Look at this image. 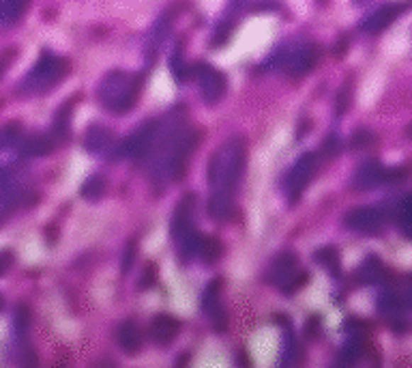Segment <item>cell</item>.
<instances>
[{
    "label": "cell",
    "mask_w": 412,
    "mask_h": 368,
    "mask_svg": "<svg viewBox=\"0 0 412 368\" xmlns=\"http://www.w3.org/2000/svg\"><path fill=\"white\" fill-rule=\"evenodd\" d=\"M376 142V136L367 129V127H361V129H355V134L350 136V146L355 151L359 149H367V146H372Z\"/></svg>",
    "instance_id": "obj_31"
},
{
    "label": "cell",
    "mask_w": 412,
    "mask_h": 368,
    "mask_svg": "<svg viewBox=\"0 0 412 368\" xmlns=\"http://www.w3.org/2000/svg\"><path fill=\"white\" fill-rule=\"evenodd\" d=\"M91 368H116V364H114L112 357H97V359L91 364Z\"/></svg>",
    "instance_id": "obj_39"
},
{
    "label": "cell",
    "mask_w": 412,
    "mask_h": 368,
    "mask_svg": "<svg viewBox=\"0 0 412 368\" xmlns=\"http://www.w3.org/2000/svg\"><path fill=\"white\" fill-rule=\"evenodd\" d=\"M410 194H403L401 196V200L395 205V222H397V227H399V231L406 235V237H410Z\"/></svg>",
    "instance_id": "obj_26"
},
{
    "label": "cell",
    "mask_w": 412,
    "mask_h": 368,
    "mask_svg": "<svg viewBox=\"0 0 412 368\" xmlns=\"http://www.w3.org/2000/svg\"><path fill=\"white\" fill-rule=\"evenodd\" d=\"M363 349H365V338H363V336H352V338L344 345V349H342V353H340L342 364H344V366H352V364L361 357Z\"/></svg>",
    "instance_id": "obj_25"
},
{
    "label": "cell",
    "mask_w": 412,
    "mask_h": 368,
    "mask_svg": "<svg viewBox=\"0 0 412 368\" xmlns=\"http://www.w3.org/2000/svg\"><path fill=\"white\" fill-rule=\"evenodd\" d=\"M140 93V78L127 71H110L97 89L101 106L114 114H125L135 104Z\"/></svg>",
    "instance_id": "obj_2"
},
{
    "label": "cell",
    "mask_w": 412,
    "mask_h": 368,
    "mask_svg": "<svg viewBox=\"0 0 412 368\" xmlns=\"http://www.w3.org/2000/svg\"><path fill=\"white\" fill-rule=\"evenodd\" d=\"M69 73V63L54 54H43L39 63L28 71V76L20 85L22 95H39L56 89V85Z\"/></svg>",
    "instance_id": "obj_3"
},
{
    "label": "cell",
    "mask_w": 412,
    "mask_h": 368,
    "mask_svg": "<svg viewBox=\"0 0 412 368\" xmlns=\"http://www.w3.org/2000/svg\"><path fill=\"white\" fill-rule=\"evenodd\" d=\"M22 366H24V368H37V355H35V351H28V353L24 355Z\"/></svg>",
    "instance_id": "obj_40"
},
{
    "label": "cell",
    "mask_w": 412,
    "mask_h": 368,
    "mask_svg": "<svg viewBox=\"0 0 412 368\" xmlns=\"http://www.w3.org/2000/svg\"><path fill=\"white\" fill-rule=\"evenodd\" d=\"M177 244H179V254H181L183 263H187V261H191V256H196L200 252L202 235L196 229H191L181 239H177Z\"/></svg>",
    "instance_id": "obj_21"
},
{
    "label": "cell",
    "mask_w": 412,
    "mask_h": 368,
    "mask_svg": "<svg viewBox=\"0 0 412 368\" xmlns=\"http://www.w3.org/2000/svg\"><path fill=\"white\" fill-rule=\"evenodd\" d=\"M157 280V265L155 263H146V267H144V271H142V278H140V288H146V286H150L152 282Z\"/></svg>",
    "instance_id": "obj_34"
},
{
    "label": "cell",
    "mask_w": 412,
    "mask_h": 368,
    "mask_svg": "<svg viewBox=\"0 0 412 368\" xmlns=\"http://www.w3.org/2000/svg\"><path fill=\"white\" fill-rule=\"evenodd\" d=\"M384 177H386V168L378 160H369L363 166H359L352 183L357 190H374L384 183Z\"/></svg>",
    "instance_id": "obj_13"
},
{
    "label": "cell",
    "mask_w": 412,
    "mask_h": 368,
    "mask_svg": "<svg viewBox=\"0 0 412 368\" xmlns=\"http://www.w3.org/2000/svg\"><path fill=\"white\" fill-rule=\"evenodd\" d=\"M179 332H181V321L172 315H157L150 321V338L161 347L172 342L179 336Z\"/></svg>",
    "instance_id": "obj_12"
},
{
    "label": "cell",
    "mask_w": 412,
    "mask_h": 368,
    "mask_svg": "<svg viewBox=\"0 0 412 368\" xmlns=\"http://www.w3.org/2000/svg\"><path fill=\"white\" fill-rule=\"evenodd\" d=\"M187 359H189V353H183V355L179 357V364H177V368H185V366H187Z\"/></svg>",
    "instance_id": "obj_41"
},
{
    "label": "cell",
    "mask_w": 412,
    "mask_h": 368,
    "mask_svg": "<svg viewBox=\"0 0 412 368\" xmlns=\"http://www.w3.org/2000/svg\"><path fill=\"white\" fill-rule=\"evenodd\" d=\"M0 308H3V298H0Z\"/></svg>",
    "instance_id": "obj_43"
},
{
    "label": "cell",
    "mask_w": 412,
    "mask_h": 368,
    "mask_svg": "<svg viewBox=\"0 0 412 368\" xmlns=\"http://www.w3.org/2000/svg\"><path fill=\"white\" fill-rule=\"evenodd\" d=\"M386 220H389V211L384 205H365L346 213L344 227L363 235H378L384 231Z\"/></svg>",
    "instance_id": "obj_6"
},
{
    "label": "cell",
    "mask_w": 412,
    "mask_h": 368,
    "mask_svg": "<svg viewBox=\"0 0 412 368\" xmlns=\"http://www.w3.org/2000/svg\"><path fill=\"white\" fill-rule=\"evenodd\" d=\"M406 179V168L403 166H397V168H386V177H384V183H399Z\"/></svg>",
    "instance_id": "obj_35"
},
{
    "label": "cell",
    "mask_w": 412,
    "mask_h": 368,
    "mask_svg": "<svg viewBox=\"0 0 412 368\" xmlns=\"http://www.w3.org/2000/svg\"><path fill=\"white\" fill-rule=\"evenodd\" d=\"M316 168H318V156L307 151L288 171L286 181H284V190H286V196H288L290 202H296L299 200V196L303 194V190L307 188V183L313 179Z\"/></svg>",
    "instance_id": "obj_7"
},
{
    "label": "cell",
    "mask_w": 412,
    "mask_h": 368,
    "mask_svg": "<svg viewBox=\"0 0 412 368\" xmlns=\"http://www.w3.org/2000/svg\"><path fill=\"white\" fill-rule=\"evenodd\" d=\"M170 71L174 73V78L177 80H183L185 78V73H187V67L183 63V41L177 43L174 52L170 54Z\"/></svg>",
    "instance_id": "obj_30"
},
{
    "label": "cell",
    "mask_w": 412,
    "mask_h": 368,
    "mask_svg": "<svg viewBox=\"0 0 412 368\" xmlns=\"http://www.w3.org/2000/svg\"><path fill=\"white\" fill-rule=\"evenodd\" d=\"M219 288H221V280H213L204 293H202V313L208 315L211 319L221 310V304H219Z\"/></svg>",
    "instance_id": "obj_22"
},
{
    "label": "cell",
    "mask_w": 412,
    "mask_h": 368,
    "mask_svg": "<svg viewBox=\"0 0 412 368\" xmlns=\"http://www.w3.org/2000/svg\"><path fill=\"white\" fill-rule=\"evenodd\" d=\"M305 334H307L309 338H316V336L320 334V317H318V315H313V317L307 319V323H305Z\"/></svg>",
    "instance_id": "obj_37"
},
{
    "label": "cell",
    "mask_w": 412,
    "mask_h": 368,
    "mask_svg": "<svg viewBox=\"0 0 412 368\" xmlns=\"http://www.w3.org/2000/svg\"><path fill=\"white\" fill-rule=\"evenodd\" d=\"M316 263H320L324 269H328L333 276H340V254L333 246H326V248H320L316 254H313Z\"/></svg>",
    "instance_id": "obj_24"
},
{
    "label": "cell",
    "mask_w": 412,
    "mask_h": 368,
    "mask_svg": "<svg viewBox=\"0 0 412 368\" xmlns=\"http://www.w3.org/2000/svg\"><path fill=\"white\" fill-rule=\"evenodd\" d=\"M106 185L108 183H106L104 175H93L82 183L79 194H82V198H87V200H99L106 194Z\"/></svg>",
    "instance_id": "obj_23"
},
{
    "label": "cell",
    "mask_w": 412,
    "mask_h": 368,
    "mask_svg": "<svg viewBox=\"0 0 412 368\" xmlns=\"http://www.w3.org/2000/svg\"><path fill=\"white\" fill-rule=\"evenodd\" d=\"M28 325H30V313H28L26 306H20L18 313H16V332H18L20 336H26Z\"/></svg>",
    "instance_id": "obj_33"
},
{
    "label": "cell",
    "mask_w": 412,
    "mask_h": 368,
    "mask_svg": "<svg viewBox=\"0 0 412 368\" xmlns=\"http://www.w3.org/2000/svg\"><path fill=\"white\" fill-rule=\"evenodd\" d=\"M11 263H13V254H11L9 250L0 252V276H3V274L11 267Z\"/></svg>",
    "instance_id": "obj_38"
},
{
    "label": "cell",
    "mask_w": 412,
    "mask_h": 368,
    "mask_svg": "<svg viewBox=\"0 0 412 368\" xmlns=\"http://www.w3.org/2000/svg\"><path fill=\"white\" fill-rule=\"evenodd\" d=\"M157 131H159V123L157 121L142 123L118 146H114V149L110 151V160L118 162V160H140V158H144L150 151V146L155 144Z\"/></svg>",
    "instance_id": "obj_4"
},
{
    "label": "cell",
    "mask_w": 412,
    "mask_h": 368,
    "mask_svg": "<svg viewBox=\"0 0 412 368\" xmlns=\"http://www.w3.org/2000/svg\"><path fill=\"white\" fill-rule=\"evenodd\" d=\"M3 71H5V60H0V76H3Z\"/></svg>",
    "instance_id": "obj_42"
},
{
    "label": "cell",
    "mask_w": 412,
    "mask_h": 368,
    "mask_svg": "<svg viewBox=\"0 0 412 368\" xmlns=\"http://www.w3.org/2000/svg\"><path fill=\"white\" fill-rule=\"evenodd\" d=\"M350 102H352V87H350V82H346V85H342V89H340V93H338L335 114H338V117L346 114L348 108H350Z\"/></svg>",
    "instance_id": "obj_32"
},
{
    "label": "cell",
    "mask_w": 412,
    "mask_h": 368,
    "mask_svg": "<svg viewBox=\"0 0 412 368\" xmlns=\"http://www.w3.org/2000/svg\"><path fill=\"white\" fill-rule=\"evenodd\" d=\"M168 33H170V16L166 13V16H161V18L152 24V28L148 31V37H146V52H148V56L157 54L161 41L166 39Z\"/></svg>",
    "instance_id": "obj_19"
},
{
    "label": "cell",
    "mask_w": 412,
    "mask_h": 368,
    "mask_svg": "<svg viewBox=\"0 0 412 368\" xmlns=\"http://www.w3.org/2000/svg\"><path fill=\"white\" fill-rule=\"evenodd\" d=\"M318 60H320V48L316 43H303L299 48H294L290 54H286L284 67L290 76L301 78V76H305V73L313 71Z\"/></svg>",
    "instance_id": "obj_9"
},
{
    "label": "cell",
    "mask_w": 412,
    "mask_h": 368,
    "mask_svg": "<svg viewBox=\"0 0 412 368\" xmlns=\"http://www.w3.org/2000/svg\"><path fill=\"white\" fill-rule=\"evenodd\" d=\"M22 136V125L20 123H9L0 129V149H7V146L16 144Z\"/></svg>",
    "instance_id": "obj_29"
},
{
    "label": "cell",
    "mask_w": 412,
    "mask_h": 368,
    "mask_svg": "<svg viewBox=\"0 0 412 368\" xmlns=\"http://www.w3.org/2000/svg\"><path fill=\"white\" fill-rule=\"evenodd\" d=\"M28 5L26 3H18V0H5L0 3V26H11L16 22H20V18L26 13Z\"/></svg>",
    "instance_id": "obj_20"
},
{
    "label": "cell",
    "mask_w": 412,
    "mask_h": 368,
    "mask_svg": "<svg viewBox=\"0 0 412 368\" xmlns=\"http://www.w3.org/2000/svg\"><path fill=\"white\" fill-rule=\"evenodd\" d=\"M133 261H135V244H133V242H129V244H127V248H125V256H123V271H125V274L131 269Z\"/></svg>",
    "instance_id": "obj_36"
},
{
    "label": "cell",
    "mask_w": 412,
    "mask_h": 368,
    "mask_svg": "<svg viewBox=\"0 0 412 368\" xmlns=\"http://www.w3.org/2000/svg\"><path fill=\"white\" fill-rule=\"evenodd\" d=\"M359 280L361 282H365V284H376V282H382V280H386V276H389V269L384 267V263L378 259V256H374V254H369L361 265H359Z\"/></svg>",
    "instance_id": "obj_17"
},
{
    "label": "cell",
    "mask_w": 412,
    "mask_h": 368,
    "mask_svg": "<svg viewBox=\"0 0 412 368\" xmlns=\"http://www.w3.org/2000/svg\"><path fill=\"white\" fill-rule=\"evenodd\" d=\"M196 78L200 82V93L206 104H217L223 97L228 80L219 69H215L213 65L200 63L196 65Z\"/></svg>",
    "instance_id": "obj_8"
},
{
    "label": "cell",
    "mask_w": 412,
    "mask_h": 368,
    "mask_svg": "<svg viewBox=\"0 0 412 368\" xmlns=\"http://www.w3.org/2000/svg\"><path fill=\"white\" fill-rule=\"evenodd\" d=\"M221 242L217 239V237H202V244H200V256H202V261L206 263V265H213V263H217L219 261V256H221Z\"/></svg>",
    "instance_id": "obj_27"
},
{
    "label": "cell",
    "mask_w": 412,
    "mask_h": 368,
    "mask_svg": "<svg viewBox=\"0 0 412 368\" xmlns=\"http://www.w3.org/2000/svg\"><path fill=\"white\" fill-rule=\"evenodd\" d=\"M194 213H196V196L187 194L181 198V202L177 205V211L172 215L170 233L174 239H181L187 231L194 229Z\"/></svg>",
    "instance_id": "obj_10"
},
{
    "label": "cell",
    "mask_w": 412,
    "mask_h": 368,
    "mask_svg": "<svg viewBox=\"0 0 412 368\" xmlns=\"http://www.w3.org/2000/svg\"><path fill=\"white\" fill-rule=\"evenodd\" d=\"M116 340L121 345V349L127 353V355H135L142 347V340H140V330L135 325V321L127 319L118 325L116 330Z\"/></svg>",
    "instance_id": "obj_15"
},
{
    "label": "cell",
    "mask_w": 412,
    "mask_h": 368,
    "mask_svg": "<svg viewBox=\"0 0 412 368\" xmlns=\"http://www.w3.org/2000/svg\"><path fill=\"white\" fill-rule=\"evenodd\" d=\"M403 11H406V5H382L376 11L367 13L363 18V22L359 24V28L365 33H378V31L386 28L391 22H395L399 18V13H403Z\"/></svg>",
    "instance_id": "obj_11"
},
{
    "label": "cell",
    "mask_w": 412,
    "mask_h": 368,
    "mask_svg": "<svg viewBox=\"0 0 412 368\" xmlns=\"http://www.w3.org/2000/svg\"><path fill=\"white\" fill-rule=\"evenodd\" d=\"M265 276L271 284L282 286L286 296H290L309 280V274L299 271V259L294 252H282L279 256H275Z\"/></svg>",
    "instance_id": "obj_5"
},
{
    "label": "cell",
    "mask_w": 412,
    "mask_h": 368,
    "mask_svg": "<svg viewBox=\"0 0 412 368\" xmlns=\"http://www.w3.org/2000/svg\"><path fill=\"white\" fill-rule=\"evenodd\" d=\"M340 149H342V140L338 134H328L324 140H322V146H320V153L324 160H333L340 156Z\"/></svg>",
    "instance_id": "obj_28"
},
{
    "label": "cell",
    "mask_w": 412,
    "mask_h": 368,
    "mask_svg": "<svg viewBox=\"0 0 412 368\" xmlns=\"http://www.w3.org/2000/svg\"><path fill=\"white\" fill-rule=\"evenodd\" d=\"M56 146V138L54 134H35L30 138H26L20 146L22 158H45L50 151H54Z\"/></svg>",
    "instance_id": "obj_14"
},
{
    "label": "cell",
    "mask_w": 412,
    "mask_h": 368,
    "mask_svg": "<svg viewBox=\"0 0 412 368\" xmlns=\"http://www.w3.org/2000/svg\"><path fill=\"white\" fill-rule=\"evenodd\" d=\"M234 211V194L228 192H217L213 190L211 200H208V213L217 222H226Z\"/></svg>",
    "instance_id": "obj_16"
},
{
    "label": "cell",
    "mask_w": 412,
    "mask_h": 368,
    "mask_svg": "<svg viewBox=\"0 0 412 368\" xmlns=\"http://www.w3.org/2000/svg\"><path fill=\"white\" fill-rule=\"evenodd\" d=\"M247 166V142L243 136H232L215 151L208 164V181L213 190L234 194Z\"/></svg>",
    "instance_id": "obj_1"
},
{
    "label": "cell",
    "mask_w": 412,
    "mask_h": 368,
    "mask_svg": "<svg viewBox=\"0 0 412 368\" xmlns=\"http://www.w3.org/2000/svg\"><path fill=\"white\" fill-rule=\"evenodd\" d=\"M112 142V131L104 125H91L84 134V149L91 153H101Z\"/></svg>",
    "instance_id": "obj_18"
}]
</instances>
